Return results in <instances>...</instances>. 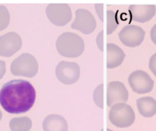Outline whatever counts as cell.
<instances>
[{
  "instance_id": "obj_1",
  "label": "cell",
  "mask_w": 156,
  "mask_h": 131,
  "mask_svg": "<svg viewBox=\"0 0 156 131\" xmlns=\"http://www.w3.org/2000/svg\"><path fill=\"white\" fill-rule=\"evenodd\" d=\"M36 98L34 87L27 80H12L0 90V104L8 113L20 114L29 111Z\"/></svg>"
},
{
  "instance_id": "obj_2",
  "label": "cell",
  "mask_w": 156,
  "mask_h": 131,
  "mask_svg": "<svg viewBox=\"0 0 156 131\" xmlns=\"http://www.w3.org/2000/svg\"><path fill=\"white\" fill-rule=\"evenodd\" d=\"M56 48L62 56L68 58L79 57L83 52L85 43L77 34L66 32L62 34L56 41Z\"/></svg>"
},
{
  "instance_id": "obj_3",
  "label": "cell",
  "mask_w": 156,
  "mask_h": 131,
  "mask_svg": "<svg viewBox=\"0 0 156 131\" xmlns=\"http://www.w3.org/2000/svg\"><path fill=\"white\" fill-rule=\"evenodd\" d=\"M108 118L115 126L126 128L133 124L135 119V114L130 105L126 103H117L111 107Z\"/></svg>"
},
{
  "instance_id": "obj_4",
  "label": "cell",
  "mask_w": 156,
  "mask_h": 131,
  "mask_svg": "<svg viewBox=\"0 0 156 131\" xmlns=\"http://www.w3.org/2000/svg\"><path fill=\"white\" fill-rule=\"evenodd\" d=\"M38 70L36 58L29 53H24L15 59L11 63L10 71L15 76L27 77H34Z\"/></svg>"
},
{
  "instance_id": "obj_5",
  "label": "cell",
  "mask_w": 156,
  "mask_h": 131,
  "mask_svg": "<svg viewBox=\"0 0 156 131\" xmlns=\"http://www.w3.org/2000/svg\"><path fill=\"white\" fill-rule=\"evenodd\" d=\"M46 13L49 20L57 26H65L72 18L71 10L68 4H49L46 9Z\"/></svg>"
},
{
  "instance_id": "obj_6",
  "label": "cell",
  "mask_w": 156,
  "mask_h": 131,
  "mask_svg": "<svg viewBox=\"0 0 156 131\" xmlns=\"http://www.w3.org/2000/svg\"><path fill=\"white\" fill-rule=\"evenodd\" d=\"M55 75L62 83L71 85L79 80L80 75V67L75 62L61 61L55 68Z\"/></svg>"
},
{
  "instance_id": "obj_7",
  "label": "cell",
  "mask_w": 156,
  "mask_h": 131,
  "mask_svg": "<svg viewBox=\"0 0 156 131\" xmlns=\"http://www.w3.org/2000/svg\"><path fill=\"white\" fill-rule=\"evenodd\" d=\"M128 82L132 90L138 94L151 92L154 88V80L147 73L136 70L132 73L128 77Z\"/></svg>"
},
{
  "instance_id": "obj_8",
  "label": "cell",
  "mask_w": 156,
  "mask_h": 131,
  "mask_svg": "<svg viewBox=\"0 0 156 131\" xmlns=\"http://www.w3.org/2000/svg\"><path fill=\"white\" fill-rule=\"evenodd\" d=\"M96 27V19L90 11L84 9L76 10L75 19L71 25L72 29L78 30L84 34H90L95 30Z\"/></svg>"
},
{
  "instance_id": "obj_9",
  "label": "cell",
  "mask_w": 156,
  "mask_h": 131,
  "mask_svg": "<svg viewBox=\"0 0 156 131\" xmlns=\"http://www.w3.org/2000/svg\"><path fill=\"white\" fill-rule=\"evenodd\" d=\"M145 32L144 30L135 25H127L124 26L118 34L119 38L121 43L130 48L139 46L144 38Z\"/></svg>"
},
{
  "instance_id": "obj_10",
  "label": "cell",
  "mask_w": 156,
  "mask_h": 131,
  "mask_svg": "<svg viewBox=\"0 0 156 131\" xmlns=\"http://www.w3.org/2000/svg\"><path fill=\"white\" fill-rule=\"evenodd\" d=\"M21 46V38L16 32H10L0 36L1 56L10 57L19 51Z\"/></svg>"
},
{
  "instance_id": "obj_11",
  "label": "cell",
  "mask_w": 156,
  "mask_h": 131,
  "mask_svg": "<svg viewBox=\"0 0 156 131\" xmlns=\"http://www.w3.org/2000/svg\"><path fill=\"white\" fill-rule=\"evenodd\" d=\"M129 98V93L126 86L121 82L112 81L107 87V104L112 107L117 103H126Z\"/></svg>"
},
{
  "instance_id": "obj_12",
  "label": "cell",
  "mask_w": 156,
  "mask_h": 131,
  "mask_svg": "<svg viewBox=\"0 0 156 131\" xmlns=\"http://www.w3.org/2000/svg\"><path fill=\"white\" fill-rule=\"evenodd\" d=\"M155 5H130L129 13L132 20L139 23H145L151 19L155 15Z\"/></svg>"
},
{
  "instance_id": "obj_13",
  "label": "cell",
  "mask_w": 156,
  "mask_h": 131,
  "mask_svg": "<svg viewBox=\"0 0 156 131\" xmlns=\"http://www.w3.org/2000/svg\"><path fill=\"white\" fill-rule=\"evenodd\" d=\"M125 58L122 49L113 43L107 44V68H114L119 66Z\"/></svg>"
},
{
  "instance_id": "obj_14",
  "label": "cell",
  "mask_w": 156,
  "mask_h": 131,
  "mask_svg": "<svg viewBox=\"0 0 156 131\" xmlns=\"http://www.w3.org/2000/svg\"><path fill=\"white\" fill-rule=\"evenodd\" d=\"M44 131H68V123L61 115L51 114L47 116L43 121Z\"/></svg>"
},
{
  "instance_id": "obj_15",
  "label": "cell",
  "mask_w": 156,
  "mask_h": 131,
  "mask_svg": "<svg viewBox=\"0 0 156 131\" xmlns=\"http://www.w3.org/2000/svg\"><path fill=\"white\" fill-rule=\"evenodd\" d=\"M140 114L145 118H151L156 114V100L150 96L142 97L136 101Z\"/></svg>"
},
{
  "instance_id": "obj_16",
  "label": "cell",
  "mask_w": 156,
  "mask_h": 131,
  "mask_svg": "<svg viewBox=\"0 0 156 131\" xmlns=\"http://www.w3.org/2000/svg\"><path fill=\"white\" fill-rule=\"evenodd\" d=\"M12 131H29L32 127V121L27 116L12 118L9 122Z\"/></svg>"
},
{
  "instance_id": "obj_17",
  "label": "cell",
  "mask_w": 156,
  "mask_h": 131,
  "mask_svg": "<svg viewBox=\"0 0 156 131\" xmlns=\"http://www.w3.org/2000/svg\"><path fill=\"white\" fill-rule=\"evenodd\" d=\"M118 23L116 14L112 10L107 12V34H111L118 27Z\"/></svg>"
},
{
  "instance_id": "obj_18",
  "label": "cell",
  "mask_w": 156,
  "mask_h": 131,
  "mask_svg": "<svg viewBox=\"0 0 156 131\" xmlns=\"http://www.w3.org/2000/svg\"><path fill=\"white\" fill-rule=\"evenodd\" d=\"M9 21L10 15L8 9L4 5H0V31L8 26Z\"/></svg>"
},
{
  "instance_id": "obj_19",
  "label": "cell",
  "mask_w": 156,
  "mask_h": 131,
  "mask_svg": "<svg viewBox=\"0 0 156 131\" xmlns=\"http://www.w3.org/2000/svg\"><path fill=\"white\" fill-rule=\"evenodd\" d=\"M103 84L99 85L93 93L94 103L99 107L103 108Z\"/></svg>"
},
{
  "instance_id": "obj_20",
  "label": "cell",
  "mask_w": 156,
  "mask_h": 131,
  "mask_svg": "<svg viewBox=\"0 0 156 131\" xmlns=\"http://www.w3.org/2000/svg\"><path fill=\"white\" fill-rule=\"evenodd\" d=\"M149 68L154 75L156 77V52L150 57Z\"/></svg>"
},
{
  "instance_id": "obj_21",
  "label": "cell",
  "mask_w": 156,
  "mask_h": 131,
  "mask_svg": "<svg viewBox=\"0 0 156 131\" xmlns=\"http://www.w3.org/2000/svg\"><path fill=\"white\" fill-rule=\"evenodd\" d=\"M151 38L152 42L156 45V24L154 25L151 30Z\"/></svg>"
},
{
  "instance_id": "obj_22",
  "label": "cell",
  "mask_w": 156,
  "mask_h": 131,
  "mask_svg": "<svg viewBox=\"0 0 156 131\" xmlns=\"http://www.w3.org/2000/svg\"><path fill=\"white\" fill-rule=\"evenodd\" d=\"M6 71L5 63L4 61L0 60V79L2 78Z\"/></svg>"
},
{
  "instance_id": "obj_23",
  "label": "cell",
  "mask_w": 156,
  "mask_h": 131,
  "mask_svg": "<svg viewBox=\"0 0 156 131\" xmlns=\"http://www.w3.org/2000/svg\"><path fill=\"white\" fill-rule=\"evenodd\" d=\"M2 113L1 111L0 110V121H1V119H2Z\"/></svg>"
},
{
  "instance_id": "obj_24",
  "label": "cell",
  "mask_w": 156,
  "mask_h": 131,
  "mask_svg": "<svg viewBox=\"0 0 156 131\" xmlns=\"http://www.w3.org/2000/svg\"><path fill=\"white\" fill-rule=\"evenodd\" d=\"M106 131H113V130H111V129H107V130Z\"/></svg>"
}]
</instances>
